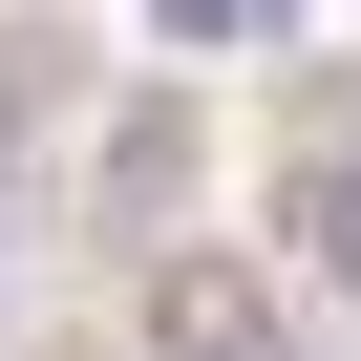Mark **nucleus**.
<instances>
[{"label": "nucleus", "instance_id": "obj_4", "mask_svg": "<svg viewBox=\"0 0 361 361\" xmlns=\"http://www.w3.org/2000/svg\"><path fill=\"white\" fill-rule=\"evenodd\" d=\"M298 234H319V276L361 298V170H319V213H298Z\"/></svg>", "mask_w": 361, "mask_h": 361}, {"label": "nucleus", "instance_id": "obj_2", "mask_svg": "<svg viewBox=\"0 0 361 361\" xmlns=\"http://www.w3.org/2000/svg\"><path fill=\"white\" fill-rule=\"evenodd\" d=\"M298 0H149V43H192V64H234V43H276Z\"/></svg>", "mask_w": 361, "mask_h": 361}, {"label": "nucleus", "instance_id": "obj_3", "mask_svg": "<svg viewBox=\"0 0 361 361\" xmlns=\"http://www.w3.org/2000/svg\"><path fill=\"white\" fill-rule=\"evenodd\" d=\"M43 106H64V43H43V22H0V149H22Z\"/></svg>", "mask_w": 361, "mask_h": 361}, {"label": "nucleus", "instance_id": "obj_1", "mask_svg": "<svg viewBox=\"0 0 361 361\" xmlns=\"http://www.w3.org/2000/svg\"><path fill=\"white\" fill-rule=\"evenodd\" d=\"M149 361H298V340H276L255 255H170V276H149Z\"/></svg>", "mask_w": 361, "mask_h": 361}]
</instances>
